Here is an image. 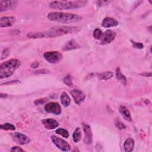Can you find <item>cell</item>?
<instances>
[{"instance_id":"6da1fadb","label":"cell","mask_w":152,"mask_h":152,"mask_svg":"<svg viewBox=\"0 0 152 152\" xmlns=\"http://www.w3.org/2000/svg\"><path fill=\"white\" fill-rule=\"evenodd\" d=\"M80 30V28L77 27L58 26V27L51 28L50 29L45 31L29 33L27 36L31 39L55 37H58L60 36H63L66 34L77 33Z\"/></svg>"},{"instance_id":"7a4b0ae2","label":"cell","mask_w":152,"mask_h":152,"mask_svg":"<svg viewBox=\"0 0 152 152\" xmlns=\"http://www.w3.org/2000/svg\"><path fill=\"white\" fill-rule=\"evenodd\" d=\"M48 18L51 21L64 23L77 22L81 20L82 18L81 16L74 14L65 13L61 12H50L48 14Z\"/></svg>"},{"instance_id":"3957f363","label":"cell","mask_w":152,"mask_h":152,"mask_svg":"<svg viewBox=\"0 0 152 152\" xmlns=\"http://www.w3.org/2000/svg\"><path fill=\"white\" fill-rule=\"evenodd\" d=\"M20 66V61L17 59H11L2 63L0 65V78L11 76Z\"/></svg>"},{"instance_id":"277c9868","label":"cell","mask_w":152,"mask_h":152,"mask_svg":"<svg viewBox=\"0 0 152 152\" xmlns=\"http://www.w3.org/2000/svg\"><path fill=\"white\" fill-rule=\"evenodd\" d=\"M86 1H52L50 3V7L57 10H68L78 8L86 5Z\"/></svg>"},{"instance_id":"5b68a950","label":"cell","mask_w":152,"mask_h":152,"mask_svg":"<svg viewBox=\"0 0 152 152\" xmlns=\"http://www.w3.org/2000/svg\"><path fill=\"white\" fill-rule=\"evenodd\" d=\"M45 59L51 64H56L59 62L62 59V55L58 51L46 52L44 53Z\"/></svg>"},{"instance_id":"8992f818","label":"cell","mask_w":152,"mask_h":152,"mask_svg":"<svg viewBox=\"0 0 152 152\" xmlns=\"http://www.w3.org/2000/svg\"><path fill=\"white\" fill-rule=\"evenodd\" d=\"M51 140L53 144L61 150L64 151H68L71 150V146L64 140L56 135H52Z\"/></svg>"},{"instance_id":"52a82bcc","label":"cell","mask_w":152,"mask_h":152,"mask_svg":"<svg viewBox=\"0 0 152 152\" xmlns=\"http://www.w3.org/2000/svg\"><path fill=\"white\" fill-rule=\"evenodd\" d=\"M45 110L48 113H51L55 115H59L61 112L60 105L56 102H49L45 104Z\"/></svg>"},{"instance_id":"ba28073f","label":"cell","mask_w":152,"mask_h":152,"mask_svg":"<svg viewBox=\"0 0 152 152\" xmlns=\"http://www.w3.org/2000/svg\"><path fill=\"white\" fill-rule=\"evenodd\" d=\"M13 140L20 145H25L30 142L29 138L24 134L20 132H14L11 134Z\"/></svg>"},{"instance_id":"9c48e42d","label":"cell","mask_w":152,"mask_h":152,"mask_svg":"<svg viewBox=\"0 0 152 152\" xmlns=\"http://www.w3.org/2000/svg\"><path fill=\"white\" fill-rule=\"evenodd\" d=\"M70 94L74 99V100L75 103L79 104H80L86 97L85 94L83 91L78 89H73L70 91Z\"/></svg>"},{"instance_id":"30bf717a","label":"cell","mask_w":152,"mask_h":152,"mask_svg":"<svg viewBox=\"0 0 152 152\" xmlns=\"http://www.w3.org/2000/svg\"><path fill=\"white\" fill-rule=\"evenodd\" d=\"M116 36L115 33L111 30H107L103 34L102 40H101V44L104 45V44H107L112 42Z\"/></svg>"},{"instance_id":"8fae6325","label":"cell","mask_w":152,"mask_h":152,"mask_svg":"<svg viewBox=\"0 0 152 152\" xmlns=\"http://www.w3.org/2000/svg\"><path fill=\"white\" fill-rule=\"evenodd\" d=\"M16 1H0V11L3 12L11 10L17 5Z\"/></svg>"},{"instance_id":"7c38bea8","label":"cell","mask_w":152,"mask_h":152,"mask_svg":"<svg viewBox=\"0 0 152 152\" xmlns=\"http://www.w3.org/2000/svg\"><path fill=\"white\" fill-rule=\"evenodd\" d=\"M83 130L85 134L84 142L86 144H90L92 142V139H93V135H92V132H91L90 127L88 125L83 124Z\"/></svg>"},{"instance_id":"4fadbf2b","label":"cell","mask_w":152,"mask_h":152,"mask_svg":"<svg viewBox=\"0 0 152 152\" xmlns=\"http://www.w3.org/2000/svg\"><path fill=\"white\" fill-rule=\"evenodd\" d=\"M42 124L45 127L48 129H53L56 128L59 125V123L57 121L53 119H45L42 121Z\"/></svg>"},{"instance_id":"5bb4252c","label":"cell","mask_w":152,"mask_h":152,"mask_svg":"<svg viewBox=\"0 0 152 152\" xmlns=\"http://www.w3.org/2000/svg\"><path fill=\"white\" fill-rule=\"evenodd\" d=\"M15 21L14 17H3L0 19V27H7L12 26Z\"/></svg>"},{"instance_id":"9a60e30c","label":"cell","mask_w":152,"mask_h":152,"mask_svg":"<svg viewBox=\"0 0 152 152\" xmlns=\"http://www.w3.org/2000/svg\"><path fill=\"white\" fill-rule=\"evenodd\" d=\"M80 45L79 44L75 41L73 39H71L69 41H68L63 46L62 50L64 51H68V50H71L72 49H75L80 48Z\"/></svg>"},{"instance_id":"2e32d148","label":"cell","mask_w":152,"mask_h":152,"mask_svg":"<svg viewBox=\"0 0 152 152\" xmlns=\"http://www.w3.org/2000/svg\"><path fill=\"white\" fill-rule=\"evenodd\" d=\"M118 24V21L115 18H110V17L104 18L102 23V26L103 27H106V28L116 26Z\"/></svg>"},{"instance_id":"e0dca14e","label":"cell","mask_w":152,"mask_h":152,"mask_svg":"<svg viewBox=\"0 0 152 152\" xmlns=\"http://www.w3.org/2000/svg\"><path fill=\"white\" fill-rule=\"evenodd\" d=\"M119 110L120 113L121 114V115L122 116V117L126 121H132V118L130 115V112L128 110V109L123 105L120 106L119 108Z\"/></svg>"},{"instance_id":"ac0fdd59","label":"cell","mask_w":152,"mask_h":152,"mask_svg":"<svg viewBox=\"0 0 152 152\" xmlns=\"http://www.w3.org/2000/svg\"><path fill=\"white\" fill-rule=\"evenodd\" d=\"M124 150L126 152L132 151L134 147V140L131 138H127L124 144Z\"/></svg>"},{"instance_id":"d6986e66","label":"cell","mask_w":152,"mask_h":152,"mask_svg":"<svg viewBox=\"0 0 152 152\" xmlns=\"http://www.w3.org/2000/svg\"><path fill=\"white\" fill-rule=\"evenodd\" d=\"M116 78L118 80V81H119L121 83H122L125 86L126 85V83H127L126 78L125 77V75L122 74V72H121L120 68L119 67H118L116 69Z\"/></svg>"},{"instance_id":"ffe728a7","label":"cell","mask_w":152,"mask_h":152,"mask_svg":"<svg viewBox=\"0 0 152 152\" xmlns=\"http://www.w3.org/2000/svg\"><path fill=\"white\" fill-rule=\"evenodd\" d=\"M61 102L62 105L65 107H67L69 105L71 102V99L65 92H63L62 93L61 96Z\"/></svg>"},{"instance_id":"44dd1931","label":"cell","mask_w":152,"mask_h":152,"mask_svg":"<svg viewBox=\"0 0 152 152\" xmlns=\"http://www.w3.org/2000/svg\"><path fill=\"white\" fill-rule=\"evenodd\" d=\"M113 72H110V71H106L104 72H102L100 74H99L98 77L100 80H107L110 78H111L113 77Z\"/></svg>"},{"instance_id":"7402d4cb","label":"cell","mask_w":152,"mask_h":152,"mask_svg":"<svg viewBox=\"0 0 152 152\" xmlns=\"http://www.w3.org/2000/svg\"><path fill=\"white\" fill-rule=\"evenodd\" d=\"M81 137V132L80 128L77 127L75 129V131H74V132H73V134H72L73 141L75 142H77L80 140Z\"/></svg>"},{"instance_id":"603a6c76","label":"cell","mask_w":152,"mask_h":152,"mask_svg":"<svg viewBox=\"0 0 152 152\" xmlns=\"http://www.w3.org/2000/svg\"><path fill=\"white\" fill-rule=\"evenodd\" d=\"M103 35V33L102 32V31L99 28H96L93 33V36L94 37V38H95L96 39H102V36Z\"/></svg>"},{"instance_id":"cb8c5ba5","label":"cell","mask_w":152,"mask_h":152,"mask_svg":"<svg viewBox=\"0 0 152 152\" xmlns=\"http://www.w3.org/2000/svg\"><path fill=\"white\" fill-rule=\"evenodd\" d=\"M56 133L61 135L62 137L64 138H68L69 137V133L68 131L65 129L63 128H58L56 130Z\"/></svg>"},{"instance_id":"d4e9b609","label":"cell","mask_w":152,"mask_h":152,"mask_svg":"<svg viewBox=\"0 0 152 152\" xmlns=\"http://www.w3.org/2000/svg\"><path fill=\"white\" fill-rule=\"evenodd\" d=\"M0 128L1 129H4V130H15V127L13 125L10 123H5L4 124H1Z\"/></svg>"},{"instance_id":"484cf974","label":"cell","mask_w":152,"mask_h":152,"mask_svg":"<svg viewBox=\"0 0 152 152\" xmlns=\"http://www.w3.org/2000/svg\"><path fill=\"white\" fill-rule=\"evenodd\" d=\"M64 82L68 85L69 87L73 86V83H72V77L70 75H66L64 78Z\"/></svg>"},{"instance_id":"4316f807","label":"cell","mask_w":152,"mask_h":152,"mask_svg":"<svg viewBox=\"0 0 152 152\" xmlns=\"http://www.w3.org/2000/svg\"><path fill=\"white\" fill-rule=\"evenodd\" d=\"M131 42H132V46L134 48H137V49H142L143 48V45L142 43H140V42H135L134 41H132V40H131Z\"/></svg>"},{"instance_id":"83f0119b","label":"cell","mask_w":152,"mask_h":152,"mask_svg":"<svg viewBox=\"0 0 152 152\" xmlns=\"http://www.w3.org/2000/svg\"><path fill=\"white\" fill-rule=\"evenodd\" d=\"M115 125L119 129H123L126 128V126L122 122H121V121H116L115 122Z\"/></svg>"},{"instance_id":"f1b7e54d","label":"cell","mask_w":152,"mask_h":152,"mask_svg":"<svg viewBox=\"0 0 152 152\" xmlns=\"http://www.w3.org/2000/svg\"><path fill=\"white\" fill-rule=\"evenodd\" d=\"M48 100V99L46 98H43V99H36L34 101V103L36 105H39V104H43L45 103H46V102Z\"/></svg>"},{"instance_id":"f546056e","label":"cell","mask_w":152,"mask_h":152,"mask_svg":"<svg viewBox=\"0 0 152 152\" xmlns=\"http://www.w3.org/2000/svg\"><path fill=\"white\" fill-rule=\"evenodd\" d=\"M9 54H10V49H9L8 48L5 49L3 50L2 53L1 59H3L7 58V57L8 56Z\"/></svg>"},{"instance_id":"4dcf8cb0","label":"cell","mask_w":152,"mask_h":152,"mask_svg":"<svg viewBox=\"0 0 152 152\" xmlns=\"http://www.w3.org/2000/svg\"><path fill=\"white\" fill-rule=\"evenodd\" d=\"M111 1H97V4L100 7H102V6H104V5H106L108 4H109Z\"/></svg>"},{"instance_id":"1f68e13d","label":"cell","mask_w":152,"mask_h":152,"mask_svg":"<svg viewBox=\"0 0 152 152\" xmlns=\"http://www.w3.org/2000/svg\"><path fill=\"white\" fill-rule=\"evenodd\" d=\"M49 71L46 69H39L37 70L34 72V74H47L49 73Z\"/></svg>"},{"instance_id":"d6a6232c","label":"cell","mask_w":152,"mask_h":152,"mask_svg":"<svg viewBox=\"0 0 152 152\" xmlns=\"http://www.w3.org/2000/svg\"><path fill=\"white\" fill-rule=\"evenodd\" d=\"M11 151H24V150H23L19 147L14 146L12 147V148L11 149Z\"/></svg>"},{"instance_id":"836d02e7","label":"cell","mask_w":152,"mask_h":152,"mask_svg":"<svg viewBox=\"0 0 152 152\" xmlns=\"http://www.w3.org/2000/svg\"><path fill=\"white\" fill-rule=\"evenodd\" d=\"M38 66H39V63H38L37 62H35L33 63V64L31 65V68H37Z\"/></svg>"},{"instance_id":"e575fe53","label":"cell","mask_w":152,"mask_h":152,"mask_svg":"<svg viewBox=\"0 0 152 152\" xmlns=\"http://www.w3.org/2000/svg\"><path fill=\"white\" fill-rule=\"evenodd\" d=\"M141 75L145 76V77H148V75L150 77V76H151V73H149V74H148V73H144V74H142Z\"/></svg>"}]
</instances>
